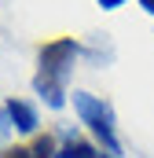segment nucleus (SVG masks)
Segmentation results:
<instances>
[{
    "label": "nucleus",
    "mask_w": 154,
    "mask_h": 158,
    "mask_svg": "<svg viewBox=\"0 0 154 158\" xmlns=\"http://www.w3.org/2000/svg\"><path fill=\"white\" fill-rule=\"evenodd\" d=\"M74 59H77V40L74 37L51 40V44L40 48V55H37L33 92H37L51 110H63L66 107V81L74 74Z\"/></svg>",
    "instance_id": "f257e3e1"
},
{
    "label": "nucleus",
    "mask_w": 154,
    "mask_h": 158,
    "mask_svg": "<svg viewBox=\"0 0 154 158\" xmlns=\"http://www.w3.org/2000/svg\"><path fill=\"white\" fill-rule=\"evenodd\" d=\"M74 110L81 114V121L95 132V140L110 155H121V143H117V132H114V110L107 99H99L92 92H74Z\"/></svg>",
    "instance_id": "f03ea898"
},
{
    "label": "nucleus",
    "mask_w": 154,
    "mask_h": 158,
    "mask_svg": "<svg viewBox=\"0 0 154 158\" xmlns=\"http://www.w3.org/2000/svg\"><path fill=\"white\" fill-rule=\"evenodd\" d=\"M59 155V147H55V140L44 132V136H33L30 143H15V147H4L0 158H55Z\"/></svg>",
    "instance_id": "7ed1b4c3"
},
{
    "label": "nucleus",
    "mask_w": 154,
    "mask_h": 158,
    "mask_svg": "<svg viewBox=\"0 0 154 158\" xmlns=\"http://www.w3.org/2000/svg\"><path fill=\"white\" fill-rule=\"evenodd\" d=\"M4 110H7V118H11V125H15L18 132H33V129L40 125V121H37V110H33L30 103H22V99H7Z\"/></svg>",
    "instance_id": "20e7f679"
},
{
    "label": "nucleus",
    "mask_w": 154,
    "mask_h": 158,
    "mask_svg": "<svg viewBox=\"0 0 154 158\" xmlns=\"http://www.w3.org/2000/svg\"><path fill=\"white\" fill-rule=\"evenodd\" d=\"M55 158H103L88 140H81V136H74V132H66V140H63V147H59V155Z\"/></svg>",
    "instance_id": "39448f33"
},
{
    "label": "nucleus",
    "mask_w": 154,
    "mask_h": 158,
    "mask_svg": "<svg viewBox=\"0 0 154 158\" xmlns=\"http://www.w3.org/2000/svg\"><path fill=\"white\" fill-rule=\"evenodd\" d=\"M125 0H99V7H107V11H114V7H121Z\"/></svg>",
    "instance_id": "423d86ee"
},
{
    "label": "nucleus",
    "mask_w": 154,
    "mask_h": 158,
    "mask_svg": "<svg viewBox=\"0 0 154 158\" xmlns=\"http://www.w3.org/2000/svg\"><path fill=\"white\" fill-rule=\"evenodd\" d=\"M11 129V118H7V110H0V132H7Z\"/></svg>",
    "instance_id": "0eeeda50"
},
{
    "label": "nucleus",
    "mask_w": 154,
    "mask_h": 158,
    "mask_svg": "<svg viewBox=\"0 0 154 158\" xmlns=\"http://www.w3.org/2000/svg\"><path fill=\"white\" fill-rule=\"evenodd\" d=\"M140 4H143V11H147V15H154V0H140Z\"/></svg>",
    "instance_id": "6e6552de"
},
{
    "label": "nucleus",
    "mask_w": 154,
    "mask_h": 158,
    "mask_svg": "<svg viewBox=\"0 0 154 158\" xmlns=\"http://www.w3.org/2000/svg\"><path fill=\"white\" fill-rule=\"evenodd\" d=\"M103 158H114V155H103Z\"/></svg>",
    "instance_id": "1a4fd4ad"
}]
</instances>
